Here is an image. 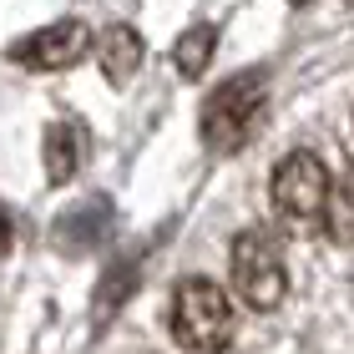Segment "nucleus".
<instances>
[{"label":"nucleus","mask_w":354,"mask_h":354,"mask_svg":"<svg viewBox=\"0 0 354 354\" xmlns=\"http://www.w3.org/2000/svg\"><path fill=\"white\" fill-rule=\"evenodd\" d=\"M263 106H268V71H238L228 82H218V91H207L203 117H198L203 147L218 157L243 152L263 122Z\"/></svg>","instance_id":"1"},{"label":"nucleus","mask_w":354,"mask_h":354,"mask_svg":"<svg viewBox=\"0 0 354 354\" xmlns=\"http://www.w3.org/2000/svg\"><path fill=\"white\" fill-rule=\"evenodd\" d=\"M172 339L183 344L187 354H218L228 349L233 339V299L228 288L218 279H203V273H192L172 288Z\"/></svg>","instance_id":"2"},{"label":"nucleus","mask_w":354,"mask_h":354,"mask_svg":"<svg viewBox=\"0 0 354 354\" xmlns=\"http://www.w3.org/2000/svg\"><path fill=\"white\" fill-rule=\"evenodd\" d=\"M268 198H273V213L288 233H309L324 223V203H329V167L324 157L299 147V152H283L279 167H273V183H268Z\"/></svg>","instance_id":"3"},{"label":"nucleus","mask_w":354,"mask_h":354,"mask_svg":"<svg viewBox=\"0 0 354 354\" xmlns=\"http://www.w3.org/2000/svg\"><path fill=\"white\" fill-rule=\"evenodd\" d=\"M228 268H233V294L243 299V309L253 314H273L288 294V268H283V253L273 248V238L248 228L233 238V253H228Z\"/></svg>","instance_id":"4"},{"label":"nucleus","mask_w":354,"mask_h":354,"mask_svg":"<svg viewBox=\"0 0 354 354\" xmlns=\"http://www.w3.org/2000/svg\"><path fill=\"white\" fill-rule=\"evenodd\" d=\"M91 51H96V30L86 21H51L21 41H10V61L26 71H71Z\"/></svg>","instance_id":"5"},{"label":"nucleus","mask_w":354,"mask_h":354,"mask_svg":"<svg viewBox=\"0 0 354 354\" xmlns=\"http://www.w3.org/2000/svg\"><path fill=\"white\" fill-rule=\"evenodd\" d=\"M142 56H147V46H142V30L137 26H106L102 41H96V66H102V76L111 86L137 82Z\"/></svg>","instance_id":"6"},{"label":"nucleus","mask_w":354,"mask_h":354,"mask_svg":"<svg viewBox=\"0 0 354 354\" xmlns=\"http://www.w3.org/2000/svg\"><path fill=\"white\" fill-rule=\"evenodd\" d=\"M82 152H86L82 127H71V122H51V127H46V142H41L46 183H51V187H66L71 177L82 172Z\"/></svg>","instance_id":"7"},{"label":"nucleus","mask_w":354,"mask_h":354,"mask_svg":"<svg viewBox=\"0 0 354 354\" xmlns=\"http://www.w3.org/2000/svg\"><path fill=\"white\" fill-rule=\"evenodd\" d=\"M324 233L334 243L354 248V162L344 157L339 172H329V203H324Z\"/></svg>","instance_id":"8"},{"label":"nucleus","mask_w":354,"mask_h":354,"mask_svg":"<svg viewBox=\"0 0 354 354\" xmlns=\"http://www.w3.org/2000/svg\"><path fill=\"white\" fill-rule=\"evenodd\" d=\"M213 56H218V26H207V21L187 26L183 36L172 41V71L187 76V82H198V76L213 66Z\"/></svg>","instance_id":"9"},{"label":"nucleus","mask_w":354,"mask_h":354,"mask_svg":"<svg viewBox=\"0 0 354 354\" xmlns=\"http://www.w3.org/2000/svg\"><path fill=\"white\" fill-rule=\"evenodd\" d=\"M111 228V203L106 198H91V203H82V207H71L66 218H61V243H66L71 253H86L96 238H102Z\"/></svg>","instance_id":"10"},{"label":"nucleus","mask_w":354,"mask_h":354,"mask_svg":"<svg viewBox=\"0 0 354 354\" xmlns=\"http://www.w3.org/2000/svg\"><path fill=\"white\" fill-rule=\"evenodd\" d=\"M137 273H142L137 259H122V263L106 268V279L96 283V304H91V319H96V324H106V319L127 304V294L137 288Z\"/></svg>","instance_id":"11"},{"label":"nucleus","mask_w":354,"mask_h":354,"mask_svg":"<svg viewBox=\"0 0 354 354\" xmlns=\"http://www.w3.org/2000/svg\"><path fill=\"white\" fill-rule=\"evenodd\" d=\"M10 243H15V218L6 213V207H0V259L10 253Z\"/></svg>","instance_id":"12"},{"label":"nucleus","mask_w":354,"mask_h":354,"mask_svg":"<svg viewBox=\"0 0 354 354\" xmlns=\"http://www.w3.org/2000/svg\"><path fill=\"white\" fill-rule=\"evenodd\" d=\"M288 6H309V0H288Z\"/></svg>","instance_id":"13"}]
</instances>
